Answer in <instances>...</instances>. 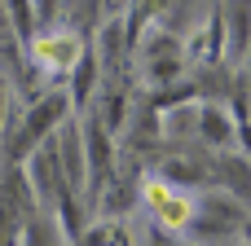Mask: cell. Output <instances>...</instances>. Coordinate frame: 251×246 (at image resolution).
I'll return each instance as SVG.
<instances>
[{"mask_svg": "<svg viewBox=\"0 0 251 246\" xmlns=\"http://www.w3.org/2000/svg\"><path fill=\"white\" fill-rule=\"evenodd\" d=\"M71 114H75V101H71L66 88H49V92L31 97V101L22 106V114H13V123H9L13 132H9V141H4V158H9V163L31 158L44 141H53V132H57Z\"/></svg>", "mask_w": 251, "mask_h": 246, "instance_id": "6da1fadb", "label": "cell"}, {"mask_svg": "<svg viewBox=\"0 0 251 246\" xmlns=\"http://www.w3.org/2000/svg\"><path fill=\"white\" fill-rule=\"evenodd\" d=\"M251 220V207L243 198H234L229 189H203L199 194V211H194V224L185 233L190 246H221V242H238L243 229Z\"/></svg>", "mask_w": 251, "mask_h": 246, "instance_id": "7a4b0ae2", "label": "cell"}, {"mask_svg": "<svg viewBox=\"0 0 251 246\" xmlns=\"http://www.w3.org/2000/svg\"><path fill=\"white\" fill-rule=\"evenodd\" d=\"M88 53V40L79 26L71 22H53V26H40L35 40L26 44V62L49 75V79H71V70L79 66V57Z\"/></svg>", "mask_w": 251, "mask_h": 246, "instance_id": "3957f363", "label": "cell"}, {"mask_svg": "<svg viewBox=\"0 0 251 246\" xmlns=\"http://www.w3.org/2000/svg\"><path fill=\"white\" fill-rule=\"evenodd\" d=\"M141 207H146V220H154L159 229H172V233H190L194 224V211H199V198L163 176H141Z\"/></svg>", "mask_w": 251, "mask_h": 246, "instance_id": "277c9868", "label": "cell"}, {"mask_svg": "<svg viewBox=\"0 0 251 246\" xmlns=\"http://www.w3.org/2000/svg\"><path fill=\"white\" fill-rule=\"evenodd\" d=\"M53 150L62 163V176L75 194H88V145H84V123L71 114L57 132H53Z\"/></svg>", "mask_w": 251, "mask_h": 246, "instance_id": "5b68a950", "label": "cell"}, {"mask_svg": "<svg viewBox=\"0 0 251 246\" xmlns=\"http://www.w3.org/2000/svg\"><path fill=\"white\" fill-rule=\"evenodd\" d=\"M221 22H225V62L243 70L251 57V0H221Z\"/></svg>", "mask_w": 251, "mask_h": 246, "instance_id": "8992f818", "label": "cell"}, {"mask_svg": "<svg viewBox=\"0 0 251 246\" xmlns=\"http://www.w3.org/2000/svg\"><path fill=\"white\" fill-rule=\"evenodd\" d=\"M238 141V119L229 101H199V145L212 154H225Z\"/></svg>", "mask_w": 251, "mask_h": 246, "instance_id": "52a82bcc", "label": "cell"}, {"mask_svg": "<svg viewBox=\"0 0 251 246\" xmlns=\"http://www.w3.org/2000/svg\"><path fill=\"white\" fill-rule=\"evenodd\" d=\"M101 84H106L101 57H97V48H88V53L79 57V66L71 70V79H66V92H71L75 110H88V101H93V97L101 92Z\"/></svg>", "mask_w": 251, "mask_h": 246, "instance_id": "ba28073f", "label": "cell"}, {"mask_svg": "<svg viewBox=\"0 0 251 246\" xmlns=\"http://www.w3.org/2000/svg\"><path fill=\"white\" fill-rule=\"evenodd\" d=\"M97 9H101V0H62V22H71V26L84 31V22H93Z\"/></svg>", "mask_w": 251, "mask_h": 246, "instance_id": "9c48e42d", "label": "cell"}, {"mask_svg": "<svg viewBox=\"0 0 251 246\" xmlns=\"http://www.w3.org/2000/svg\"><path fill=\"white\" fill-rule=\"evenodd\" d=\"M137 246H190L181 233H172V229H159L154 220H146V229L137 233Z\"/></svg>", "mask_w": 251, "mask_h": 246, "instance_id": "30bf717a", "label": "cell"}, {"mask_svg": "<svg viewBox=\"0 0 251 246\" xmlns=\"http://www.w3.org/2000/svg\"><path fill=\"white\" fill-rule=\"evenodd\" d=\"M13 114H18V110H13V88H9V75L0 70V132L13 123Z\"/></svg>", "mask_w": 251, "mask_h": 246, "instance_id": "8fae6325", "label": "cell"}]
</instances>
